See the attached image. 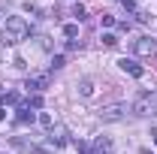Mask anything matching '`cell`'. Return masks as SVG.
<instances>
[{
	"mask_svg": "<svg viewBox=\"0 0 157 154\" xmlns=\"http://www.w3.org/2000/svg\"><path fill=\"white\" fill-rule=\"evenodd\" d=\"M27 33H30V24L21 18V15H9V18H6V24H3V42H6V45L24 42Z\"/></svg>",
	"mask_w": 157,
	"mask_h": 154,
	"instance_id": "6da1fadb",
	"label": "cell"
},
{
	"mask_svg": "<svg viewBox=\"0 0 157 154\" xmlns=\"http://www.w3.org/2000/svg\"><path fill=\"white\" fill-rule=\"evenodd\" d=\"M136 115H142V118H154L157 115V97H151L148 91H142V94L133 100V106H130Z\"/></svg>",
	"mask_w": 157,
	"mask_h": 154,
	"instance_id": "7a4b0ae2",
	"label": "cell"
},
{
	"mask_svg": "<svg viewBox=\"0 0 157 154\" xmlns=\"http://www.w3.org/2000/svg\"><path fill=\"white\" fill-rule=\"evenodd\" d=\"M100 118H103V121H124V118H127V106H124V103L103 106V109H100Z\"/></svg>",
	"mask_w": 157,
	"mask_h": 154,
	"instance_id": "3957f363",
	"label": "cell"
},
{
	"mask_svg": "<svg viewBox=\"0 0 157 154\" xmlns=\"http://www.w3.org/2000/svg\"><path fill=\"white\" fill-rule=\"evenodd\" d=\"M12 148H18V151H24V154H33V151H45L48 145H39V142L24 139V136H12Z\"/></svg>",
	"mask_w": 157,
	"mask_h": 154,
	"instance_id": "277c9868",
	"label": "cell"
},
{
	"mask_svg": "<svg viewBox=\"0 0 157 154\" xmlns=\"http://www.w3.org/2000/svg\"><path fill=\"white\" fill-rule=\"evenodd\" d=\"M133 52H136L139 58H148V55H154V52H157V39H151V37H139L136 42H133Z\"/></svg>",
	"mask_w": 157,
	"mask_h": 154,
	"instance_id": "5b68a950",
	"label": "cell"
},
{
	"mask_svg": "<svg viewBox=\"0 0 157 154\" xmlns=\"http://www.w3.org/2000/svg\"><path fill=\"white\" fill-rule=\"evenodd\" d=\"M24 88H27V91H33V94H42V91L48 88V76H45V73H42V76H27Z\"/></svg>",
	"mask_w": 157,
	"mask_h": 154,
	"instance_id": "8992f818",
	"label": "cell"
},
{
	"mask_svg": "<svg viewBox=\"0 0 157 154\" xmlns=\"http://www.w3.org/2000/svg\"><path fill=\"white\" fill-rule=\"evenodd\" d=\"M45 145H48V148H60V145H67V130H63V127H52Z\"/></svg>",
	"mask_w": 157,
	"mask_h": 154,
	"instance_id": "52a82bcc",
	"label": "cell"
},
{
	"mask_svg": "<svg viewBox=\"0 0 157 154\" xmlns=\"http://www.w3.org/2000/svg\"><path fill=\"white\" fill-rule=\"evenodd\" d=\"M118 67H121L124 73H130L133 79H142V67H139L133 58H121V60H118Z\"/></svg>",
	"mask_w": 157,
	"mask_h": 154,
	"instance_id": "ba28073f",
	"label": "cell"
},
{
	"mask_svg": "<svg viewBox=\"0 0 157 154\" xmlns=\"http://www.w3.org/2000/svg\"><path fill=\"white\" fill-rule=\"evenodd\" d=\"M91 148H94V154H115V145H112L109 136H97V142Z\"/></svg>",
	"mask_w": 157,
	"mask_h": 154,
	"instance_id": "9c48e42d",
	"label": "cell"
},
{
	"mask_svg": "<svg viewBox=\"0 0 157 154\" xmlns=\"http://www.w3.org/2000/svg\"><path fill=\"white\" fill-rule=\"evenodd\" d=\"M18 121H33V112H30V106H27V103L18 106Z\"/></svg>",
	"mask_w": 157,
	"mask_h": 154,
	"instance_id": "30bf717a",
	"label": "cell"
},
{
	"mask_svg": "<svg viewBox=\"0 0 157 154\" xmlns=\"http://www.w3.org/2000/svg\"><path fill=\"white\" fill-rule=\"evenodd\" d=\"M63 37H67V39H76L78 37V24H67V27H63Z\"/></svg>",
	"mask_w": 157,
	"mask_h": 154,
	"instance_id": "8fae6325",
	"label": "cell"
},
{
	"mask_svg": "<svg viewBox=\"0 0 157 154\" xmlns=\"http://www.w3.org/2000/svg\"><path fill=\"white\" fill-rule=\"evenodd\" d=\"M27 106H33V109H39V106H42V94H30V100H27Z\"/></svg>",
	"mask_w": 157,
	"mask_h": 154,
	"instance_id": "7c38bea8",
	"label": "cell"
},
{
	"mask_svg": "<svg viewBox=\"0 0 157 154\" xmlns=\"http://www.w3.org/2000/svg\"><path fill=\"white\" fill-rule=\"evenodd\" d=\"M39 124H42V127H45V130H52V127H55V124H52V115H45V112H42V115H39Z\"/></svg>",
	"mask_w": 157,
	"mask_h": 154,
	"instance_id": "4fadbf2b",
	"label": "cell"
},
{
	"mask_svg": "<svg viewBox=\"0 0 157 154\" xmlns=\"http://www.w3.org/2000/svg\"><path fill=\"white\" fill-rule=\"evenodd\" d=\"M73 15H76V18H85V6H82V3L73 6Z\"/></svg>",
	"mask_w": 157,
	"mask_h": 154,
	"instance_id": "5bb4252c",
	"label": "cell"
},
{
	"mask_svg": "<svg viewBox=\"0 0 157 154\" xmlns=\"http://www.w3.org/2000/svg\"><path fill=\"white\" fill-rule=\"evenodd\" d=\"M103 42H106V45H118V37H115V33H106Z\"/></svg>",
	"mask_w": 157,
	"mask_h": 154,
	"instance_id": "9a60e30c",
	"label": "cell"
},
{
	"mask_svg": "<svg viewBox=\"0 0 157 154\" xmlns=\"http://www.w3.org/2000/svg\"><path fill=\"white\" fill-rule=\"evenodd\" d=\"M78 151H82V154H94V148H91L88 142H78Z\"/></svg>",
	"mask_w": 157,
	"mask_h": 154,
	"instance_id": "2e32d148",
	"label": "cell"
},
{
	"mask_svg": "<svg viewBox=\"0 0 157 154\" xmlns=\"http://www.w3.org/2000/svg\"><path fill=\"white\" fill-rule=\"evenodd\" d=\"M3 118H6V112H3V109H0V121H3Z\"/></svg>",
	"mask_w": 157,
	"mask_h": 154,
	"instance_id": "e0dca14e",
	"label": "cell"
},
{
	"mask_svg": "<svg viewBox=\"0 0 157 154\" xmlns=\"http://www.w3.org/2000/svg\"><path fill=\"white\" fill-rule=\"evenodd\" d=\"M124 3H127V6H133V3H130V0H124Z\"/></svg>",
	"mask_w": 157,
	"mask_h": 154,
	"instance_id": "ac0fdd59",
	"label": "cell"
}]
</instances>
